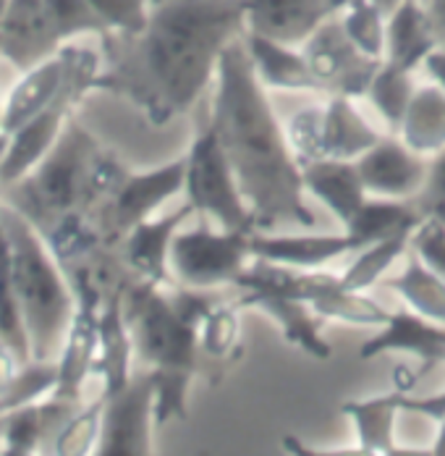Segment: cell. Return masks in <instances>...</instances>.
Wrapping results in <instances>:
<instances>
[{
  "label": "cell",
  "mask_w": 445,
  "mask_h": 456,
  "mask_svg": "<svg viewBox=\"0 0 445 456\" xmlns=\"http://www.w3.org/2000/svg\"><path fill=\"white\" fill-rule=\"evenodd\" d=\"M244 32L241 0H155L142 32L100 37L94 90L129 100L152 126H166L197 105L222 50Z\"/></svg>",
  "instance_id": "6da1fadb"
},
{
  "label": "cell",
  "mask_w": 445,
  "mask_h": 456,
  "mask_svg": "<svg viewBox=\"0 0 445 456\" xmlns=\"http://www.w3.org/2000/svg\"><path fill=\"white\" fill-rule=\"evenodd\" d=\"M215 79L218 92L210 124L255 213L257 231L278 224L312 228L314 213L304 202L302 163L278 124L244 37L222 50Z\"/></svg>",
  "instance_id": "7a4b0ae2"
},
{
  "label": "cell",
  "mask_w": 445,
  "mask_h": 456,
  "mask_svg": "<svg viewBox=\"0 0 445 456\" xmlns=\"http://www.w3.org/2000/svg\"><path fill=\"white\" fill-rule=\"evenodd\" d=\"M124 174L126 168L71 116L37 168L0 189V202L19 210L47 236L69 218L94 216Z\"/></svg>",
  "instance_id": "3957f363"
},
{
  "label": "cell",
  "mask_w": 445,
  "mask_h": 456,
  "mask_svg": "<svg viewBox=\"0 0 445 456\" xmlns=\"http://www.w3.org/2000/svg\"><path fill=\"white\" fill-rule=\"evenodd\" d=\"M134 354L155 375V425L186 419L189 386L202 370L199 325L178 315L163 286L134 278L124 294Z\"/></svg>",
  "instance_id": "277c9868"
},
{
  "label": "cell",
  "mask_w": 445,
  "mask_h": 456,
  "mask_svg": "<svg viewBox=\"0 0 445 456\" xmlns=\"http://www.w3.org/2000/svg\"><path fill=\"white\" fill-rule=\"evenodd\" d=\"M0 224L11 249L13 283L29 333L32 360H58L77 310L74 286L43 233L19 210L0 202Z\"/></svg>",
  "instance_id": "5b68a950"
},
{
  "label": "cell",
  "mask_w": 445,
  "mask_h": 456,
  "mask_svg": "<svg viewBox=\"0 0 445 456\" xmlns=\"http://www.w3.org/2000/svg\"><path fill=\"white\" fill-rule=\"evenodd\" d=\"M183 191L194 213L215 221L222 231H239V233L257 231L255 213L239 189L236 174L222 152L221 139L213 124L199 129V134L186 152Z\"/></svg>",
  "instance_id": "8992f818"
},
{
  "label": "cell",
  "mask_w": 445,
  "mask_h": 456,
  "mask_svg": "<svg viewBox=\"0 0 445 456\" xmlns=\"http://www.w3.org/2000/svg\"><path fill=\"white\" fill-rule=\"evenodd\" d=\"M102 69V55H97L89 47L71 45V69L58 92V97L44 108L40 116H35L29 124H24L19 132L11 134L8 152L0 168V189L8 183L24 179L32 168L53 150L58 142L66 121L71 118V110L79 105V100L94 90V79Z\"/></svg>",
  "instance_id": "52a82bcc"
},
{
  "label": "cell",
  "mask_w": 445,
  "mask_h": 456,
  "mask_svg": "<svg viewBox=\"0 0 445 456\" xmlns=\"http://www.w3.org/2000/svg\"><path fill=\"white\" fill-rule=\"evenodd\" d=\"M249 239L252 233L222 228L215 233L205 221L191 231H178L171 241V273L189 289H218L236 283L249 265Z\"/></svg>",
  "instance_id": "ba28073f"
},
{
  "label": "cell",
  "mask_w": 445,
  "mask_h": 456,
  "mask_svg": "<svg viewBox=\"0 0 445 456\" xmlns=\"http://www.w3.org/2000/svg\"><path fill=\"white\" fill-rule=\"evenodd\" d=\"M186 179V158H178L174 163H166L147 174L126 171L124 179L116 183V189L97 205L94 221L108 247H118L121 239L136 224L152 218L155 210H160L171 197H176L183 189Z\"/></svg>",
  "instance_id": "9c48e42d"
},
{
  "label": "cell",
  "mask_w": 445,
  "mask_h": 456,
  "mask_svg": "<svg viewBox=\"0 0 445 456\" xmlns=\"http://www.w3.org/2000/svg\"><path fill=\"white\" fill-rule=\"evenodd\" d=\"M302 53L322 92L344 94L352 100L364 97L369 92L375 74L383 66L380 58H369L352 43L338 13L312 32L307 43L302 45Z\"/></svg>",
  "instance_id": "30bf717a"
},
{
  "label": "cell",
  "mask_w": 445,
  "mask_h": 456,
  "mask_svg": "<svg viewBox=\"0 0 445 456\" xmlns=\"http://www.w3.org/2000/svg\"><path fill=\"white\" fill-rule=\"evenodd\" d=\"M102 430L100 456H147L152 454V422H155V375H132L129 386L113 396H102Z\"/></svg>",
  "instance_id": "8fae6325"
},
{
  "label": "cell",
  "mask_w": 445,
  "mask_h": 456,
  "mask_svg": "<svg viewBox=\"0 0 445 456\" xmlns=\"http://www.w3.org/2000/svg\"><path fill=\"white\" fill-rule=\"evenodd\" d=\"M359 176L367 186V194L409 200L417 197L430 176V166L414 152L403 139L383 137L356 160Z\"/></svg>",
  "instance_id": "7c38bea8"
},
{
  "label": "cell",
  "mask_w": 445,
  "mask_h": 456,
  "mask_svg": "<svg viewBox=\"0 0 445 456\" xmlns=\"http://www.w3.org/2000/svg\"><path fill=\"white\" fill-rule=\"evenodd\" d=\"M247 32L304 45L312 32L346 8L344 0H241Z\"/></svg>",
  "instance_id": "4fadbf2b"
},
{
  "label": "cell",
  "mask_w": 445,
  "mask_h": 456,
  "mask_svg": "<svg viewBox=\"0 0 445 456\" xmlns=\"http://www.w3.org/2000/svg\"><path fill=\"white\" fill-rule=\"evenodd\" d=\"M3 58L16 71H29L53 58L63 43L58 40L44 0H8L3 29H0Z\"/></svg>",
  "instance_id": "5bb4252c"
},
{
  "label": "cell",
  "mask_w": 445,
  "mask_h": 456,
  "mask_svg": "<svg viewBox=\"0 0 445 456\" xmlns=\"http://www.w3.org/2000/svg\"><path fill=\"white\" fill-rule=\"evenodd\" d=\"M191 213L194 208L186 202L163 218H147L136 224L116 247L126 268L136 278L152 281L158 286H171V241Z\"/></svg>",
  "instance_id": "9a60e30c"
},
{
  "label": "cell",
  "mask_w": 445,
  "mask_h": 456,
  "mask_svg": "<svg viewBox=\"0 0 445 456\" xmlns=\"http://www.w3.org/2000/svg\"><path fill=\"white\" fill-rule=\"evenodd\" d=\"M388 352H406L422 360L419 378L438 365H445V325L422 318L414 310H399L380 328L377 336L359 346V360H375Z\"/></svg>",
  "instance_id": "2e32d148"
},
{
  "label": "cell",
  "mask_w": 445,
  "mask_h": 456,
  "mask_svg": "<svg viewBox=\"0 0 445 456\" xmlns=\"http://www.w3.org/2000/svg\"><path fill=\"white\" fill-rule=\"evenodd\" d=\"M126 286L113 289L102 299V310H100V349H97L94 375H100V380H102V396L118 394L132 380L134 341L126 315H124Z\"/></svg>",
  "instance_id": "e0dca14e"
},
{
  "label": "cell",
  "mask_w": 445,
  "mask_h": 456,
  "mask_svg": "<svg viewBox=\"0 0 445 456\" xmlns=\"http://www.w3.org/2000/svg\"><path fill=\"white\" fill-rule=\"evenodd\" d=\"M71 69V45H63L53 58L43 61L40 66L21 74V82L11 90L8 100L3 102V124L0 132L13 134L58 97L66 77Z\"/></svg>",
  "instance_id": "ac0fdd59"
},
{
  "label": "cell",
  "mask_w": 445,
  "mask_h": 456,
  "mask_svg": "<svg viewBox=\"0 0 445 456\" xmlns=\"http://www.w3.org/2000/svg\"><path fill=\"white\" fill-rule=\"evenodd\" d=\"M443 45L435 24L422 5V0H403L388 13V27H385V63L400 69V71H414L427 61L433 50Z\"/></svg>",
  "instance_id": "d6986e66"
},
{
  "label": "cell",
  "mask_w": 445,
  "mask_h": 456,
  "mask_svg": "<svg viewBox=\"0 0 445 456\" xmlns=\"http://www.w3.org/2000/svg\"><path fill=\"white\" fill-rule=\"evenodd\" d=\"M239 310L255 307L263 310L265 315L275 320L286 336L288 344L299 346L310 357L328 362L333 357V346L322 338L320 333V315L314 313L310 302L294 299V297H280V294H263V291H244L241 299H236Z\"/></svg>",
  "instance_id": "ffe728a7"
},
{
  "label": "cell",
  "mask_w": 445,
  "mask_h": 456,
  "mask_svg": "<svg viewBox=\"0 0 445 456\" xmlns=\"http://www.w3.org/2000/svg\"><path fill=\"white\" fill-rule=\"evenodd\" d=\"M252 257H265L302 271H317L325 263L352 255L354 244L349 233H304V236H263L252 233L249 239Z\"/></svg>",
  "instance_id": "44dd1931"
},
{
  "label": "cell",
  "mask_w": 445,
  "mask_h": 456,
  "mask_svg": "<svg viewBox=\"0 0 445 456\" xmlns=\"http://www.w3.org/2000/svg\"><path fill=\"white\" fill-rule=\"evenodd\" d=\"M304 189L312 191L344 226L356 216V210L367 202V186L359 176L356 160H312L302 163Z\"/></svg>",
  "instance_id": "7402d4cb"
},
{
  "label": "cell",
  "mask_w": 445,
  "mask_h": 456,
  "mask_svg": "<svg viewBox=\"0 0 445 456\" xmlns=\"http://www.w3.org/2000/svg\"><path fill=\"white\" fill-rule=\"evenodd\" d=\"M241 37H244V45L249 50V55H252V63H255L260 79L267 87L288 92H322L302 50L263 37V35H255V32H244Z\"/></svg>",
  "instance_id": "603a6c76"
},
{
  "label": "cell",
  "mask_w": 445,
  "mask_h": 456,
  "mask_svg": "<svg viewBox=\"0 0 445 456\" xmlns=\"http://www.w3.org/2000/svg\"><path fill=\"white\" fill-rule=\"evenodd\" d=\"M400 394H385L364 402H346L341 411L354 422L359 454L364 456H406L411 452L396 444V414L400 411Z\"/></svg>",
  "instance_id": "cb8c5ba5"
},
{
  "label": "cell",
  "mask_w": 445,
  "mask_h": 456,
  "mask_svg": "<svg viewBox=\"0 0 445 456\" xmlns=\"http://www.w3.org/2000/svg\"><path fill=\"white\" fill-rule=\"evenodd\" d=\"M380 139L383 137L352 105V97L333 94L330 102L322 108V155L325 158L359 160Z\"/></svg>",
  "instance_id": "d4e9b609"
},
{
  "label": "cell",
  "mask_w": 445,
  "mask_h": 456,
  "mask_svg": "<svg viewBox=\"0 0 445 456\" xmlns=\"http://www.w3.org/2000/svg\"><path fill=\"white\" fill-rule=\"evenodd\" d=\"M422 218L425 216L411 202L377 197V200H367L344 228L354 244V252H359V249L377 244L383 239H391L399 233H411L422 224Z\"/></svg>",
  "instance_id": "484cf974"
},
{
  "label": "cell",
  "mask_w": 445,
  "mask_h": 456,
  "mask_svg": "<svg viewBox=\"0 0 445 456\" xmlns=\"http://www.w3.org/2000/svg\"><path fill=\"white\" fill-rule=\"evenodd\" d=\"M400 139L425 155H438L445 150V90L441 85L414 92V100L403 116Z\"/></svg>",
  "instance_id": "4316f807"
},
{
  "label": "cell",
  "mask_w": 445,
  "mask_h": 456,
  "mask_svg": "<svg viewBox=\"0 0 445 456\" xmlns=\"http://www.w3.org/2000/svg\"><path fill=\"white\" fill-rule=\"evenodd\" d=\"M310 305L320 318L341 320V322L364 325V328H383L393 315L385 307H380L375 299L361 297V291H352L341 286V275L333 273H328L322 286L314 291Z\"/></svg>",
  "instance_id": "83f0119b"
},
{
  "label": "cell",
  "mask_w": 445,
  "mask_h": 456,
  "mask_svg": "<svg viewBox=\"0 0 445 456\" xmlns=\"http://www.w3.org/2000/svg\"><path fill=\"white\" fill-rule=\"evenodd\" d=\"M388 289H393L403 302L422 318L435 320L445 325V281L433 273L417 252L409 255L403 273L385 281Z\"/></svg>",
  "instance_id": "f1b7e54d"
},
{
  "label": "cell",
  "mask_w": 445,
  "mask_h": 456,
  "mask_svg": "<svg viewBox=\"0 0 445 456\" xmlns=\"http://www.w3.org/2000/svg\"><path fill=\"white\" fill-rule=\"evenodd\" d=\"M0 341L13 352L19 365L32 362V346L29 333L21 318L16 283H13V265H11V249L5 239V228L0 224Z\"/></svg>",
  "instance_id": "f546056e"
},
{
  "label": "cell",
  "mask_w": 445,
  "mask_h": 456,
  "mask_svg": "<svg viewBox=\"0 0 445 456\" xmlns=\"http://www.w3.org/2000/svg\"><path fill=\"white\" fill-rule=\"evenodd\" d=\"M58 386V360H32L19 365L13 378L0 391V417L8 411L37 404L40 399L50 396Z\"/></svg>",
  "instance_id": "4dcf8cb0"
},
{
  "label": "cell",
  "mask_w": 445,
  "mask_h": 456,
  "mask_svg": "<svg viewBox=\"0 0 445 456\" xmlns=\"http://www.w3.org/2000/svg\"><path fill=\"white\" fill-rule=\"evenodd\" d=\"M409 236L411 233H399L391 239H383L377 244H369L356 252V260L341 275V286L352 291H367L372 289L383 275L391 271V265L399 260L400 255L409 249Z\"/></svg>",
  "instance_id": "1f68e13d"
},
{
  "label": "cell",
  "mask_w": 445,
  "mask_h": 456,
  "mask_svg": "<svg viewBox=\"0 0 445 456\" xmlns=\"http://www.w3.org/2000/svg\"><path fill=\"white\" fill-rule=\"evenodd\" d=\"M414 82H411V74L409 71H400V69H393L383 61L380 71L375 74L372 85H369V92L367 97L372 100V105L380 110V116L385 118V124L391 126L393 134L400 132V124H403V116L414 100Z\"/></svg>",
  "instance_id": "d6a6232c"
},
{
  "label": "cell",
  "mask_w": 445,
  "mask_h": 456,
  "mask_svg": "<svg viewBox=\"0 0 445 456\" xmlns=\"http://www.w3.org/2000/svg\"><path fill=\"white\" fill-rule=\"evenodd\" d=\"M341 21L346 35L352 37L361 53H367L369 58H385V27H388V16L380 11L377 3L372 0H359L352 3L341 11Z\"/></svg>",
  "instance_id": "836d02e7"
},
{
  "label": "cell",
  "mask_w": 445,
  "mask_h": 456,
  "mask_svg": "<svg viewBox=\"0 0 445 456\" xmlns=\"http://www.w3.org/2000/svg\"><path fill=\"white\" fill-rule=\"evenodd\" d=\"M0 436H3V454L5 456H32L43 452L44 425L40 402L3 414Z\"/></svg>",
  "instance_id": "e575fe53"
},
{
  "label": "cell",
  "mask_w": 445,
  "mask_h": 456,
  "mask_svg": "<svg viewBox=\"0 0 445 456\" xmlns=\"http://www.w3.org/2000/svg\"><path fill=\"white\" fill-rule=\"evenodd\" d=\"M102 410H105L102 396H100V402H92L87 407H82L61 428V433L55 436L47 454L87 456L97 452L100 430H102Z\"/></svg>",
  "instance_id": "d590c367"
},
{
  "label": "cell",
  "mask_w": 445,
  "mask_h": 456,
  "mask_svg": "<svg viewBox=\"0 0 445 456\" xmlns=\"http://www.w3.org/2000/svg\"><path fill=\"white\" fill-rule=\"evenodd\" d=\"M239 330H241V320H239V305H225L218 302L199 328V346H202V357L210 362H222L231 357L233 346L239 344Z\"/></svg>",
  "instance_id": "8d00e7d4"
},
{
  "label": "cell",
  "mask_w": 445,
  "mask_h": 456,
  "mask_svg": "<svg viewBox=\"0 0 445 456\" xmlns=\"http://www.w3.org/2000/svg\"><path fill=\"white\" fill-rule=\"evenodd\" d=\"M47 3V13L53 21V29L58 35V40L66 45L69 40L79 37V35H108V24L100 19V13L89 5L87 0H44Z\"/></svg>",
  "instance_id": "74e56055"
},
{
  "label": "cell",
  "mask_w": 445,
  "mask_h": 456,
  "mask_svg": "<svg viewBox=\"0 0 445 456\" xmlns=\"http://www.w3.org/2000/svg\"><path fill=\"white\" fill-rule=\"evenodd\" d=\"M288 144L299 163L322 160V108H304L288 121Z\"/></svg>",
  "instance_id": "f35d334b"
},
{
  "label": "cell",
  "mask_w": 445,
  "mask_h": 456,
  "mask_svg": "<svg viewBox=\"0 0 445 456\" xmlns=\"http://www.w3.org/2000/svg\"><path fill=\"white\" fill-rule=\"evenodd\" d=\"M87 3L100 13V19L108 24L110 32H126V35H136L144 29L152 8V0H87Z\"/></svg>",
  "instance_id": "ab89813d"
},
{
  "label": "cell",
  "mask_w": 445,
  "mask_h": 456,
  "mask_svg": "<svg viewBox=\"0 0 445 456\" xmlns=\"http://www.w3.org/2000/svg\"><path fill=\"white\" fill-rule=\"evenodd\" d=\"M411 252L419 255V260L445 281V224L435 216H425L422 224L409 236Z\"/></svg>",
  "instance_id": "60d3db41"
},
{
  "label": "cell",
  "mask_w": 445,
  "mask_h": 456,
  "mask_svg": "<svg viewBox=\"0 0 445 456\" xmlns=\"http://www.w3.org/2000/svg\"><path fill=\"white\" fill-rule=\"evenodd\" d=\"M441 202H445V150L443 152H438L435 160L430 163L427 183H425V189L417 194V202H414V205L419 208L422 216H427V210L435 208V205H441Z\"/></svg>",
  "instance_id": "b9f144b4"
},
{
  "label": "cell",
  "mask_w": 445,
  "mask_h": 456,
  "mask_svg": "<svg viewBox=\"0 0 445 456\" xmlns=\"http://www.w3.org/2000/svg\"><path fill=\"white\" fill-rule=\"evenodd\" d=\"M400 411H414V414H425L435 422H441L445 417V394L435 396H425V399H411L409 394H400Z\"/></svg>",
  "instance_id": "7bdbcfd3"
},
{
  "label": "cell",
  "mask_w": 445,
  "mask_h": 456,
  "mask_svg": "<svg viewBox=\"0 0 445 456\" xmlns=\"http://www.w3.org/2000/svg\"><path fill=\"white\" fill-rule=\"evenodd\" d=\"M425 66H427V71H430V77L441 85L445 90V47L441 45L438 50H433L430 55H427V61H425Z\"/></svg>",
  "instance_id": "ee69618b"
},
{
  "label": "cell",
  "mask_w": 445,
  "mask_h": 456,
  "mask_svg": "<svg viewBox=\"0 0 445 456\" xmlns=\"http://www.w3.org/2000/svg\"><path fill=\"white\" fill-rule=\"evenodd\" d=\"M19 370V360L13 357V352L0 341V391L5 388V383L13 378V372Z\"/></svg>",
  "instance_id": "f6af8a7d"
},
{
  "label": "cell",
  "mask_w": 445,
  "mask_h": 456,
  "mask_svg": "<svg viewBox=\"0 0 445 456\" xmlns=\"http://www.w3.org/2000/svg\"><path fill=\"white\" fill-rule=\"evenodd\" d=\"M422 5L427 8L441 43H445V0H422Z\"/></svg>",
  "instance_id": "bcb514c9"
},
{
  "label": "cell",
  "mask_w": 445,
  "mask_h": 456,
  "mask_svg": "<svg viewBox=\"0 0 445 456\" xmlns=\"http://www.w3.org/2000/svg\"><path fill=\"white\" fill-rule=\"evenodd\" d=\"M433 454H435V456H445V417H443V419H441V430H438V438H435Z\"/></svg>",
  "instance_id": "7dc6e473"
},
{
  "label": "cell",
  "mask_w": 445,
  "mask_h": 456,
  "mask_svg": "<svg viewBox=\"0 0 445 456\" xmlns=\"http://www.w3.org/2000/svg\"><path fill=\"white\" fill-rule=\"evenodd\" d=\"M372 3H377V5H380V11H383V13L388 16V13H391V11H393L396 5H400L403 0H372Z\"/></svg>",
  "instance_id": "c3c4849f"
},
{
  "label": "cell",
  "mask_w": 445,
  "mask_h": 456,
  "mask_svg": "<svg viewBox=\"0 0 445 456\" xmlns=\"http://www.w3.org/2000/svg\"><path fill=\"white\" fill-rule=\"evenodd\" d=\"M8 142H11V134L0 132V168H3V160H5V152H8Z\"/></svg>",
  "instance_id": "681fc988"
},
{
  "label": "cell",
  "mask_w": 445,
  "mask_h": 456,
  "mask_svg": "<svg viewBox=\"0 0 445 456\" xmlns=\"http://www.w3.org/2000/svg\"><path fill=\"white\" fill-rule=\"evenodd\" d=\"M427 216H435V218H441V221L445 224V202L435 205V208H430V210H427Z\"/></svg>",
  "instance_id": "f907efd6"
},
{
  "label": "cell",
  "mask_w": 445,
  "mask_h": 456,
  "mask_svg": "<svg viewBox=\"0 0 445 456\" xmlns=\"http://www.w3.org/2000/svg\"><path fill=\"white\" fill-rule=\"evenodd\" d=\"M5 5H8V0H0V29H3V16H5ZM0 58H3V47H0Z\"/></svg>",
  "instance_id": "816d5d0a"
},
{
  "label": "cell",
  "mask_w": 445,
  "mask_h": 456,
  "mask_svg": "<svg viewBox=\"0 0 445 456\" xmlns=\"http://www.w3.org/2000/svg\"><path fill=\"white\" fill-rule=\"evenodd\" d=\"M344 3H346V5H352V3H359V0H344Z\"/></svg>",
  "instance_id": "f5cc1de1"
},
{
  "label": "cell",
  "mask_w": 445,
  "mask_h": 456,
  "mask_svg": "<svg viewBox=\"0 0 445 456\" xmlns=\"http://www.w3.org/2000/svg\"><path fill=\"white\" fill-rule=\"evenodd\" d=\"M0 454H3V436H0Z\"/></svg>",
  "instance_id": "db71d44e"
},
{
  "label": "cell",
  "mask_w": 445,
  "mask_h": 456,
  "mask_svg": "<svg viewBox=\"0 0 445 456\" xmlns=\"http://www.w3.org/2000/svg\"><path fill=\"white\" fill-rule=\"evenodd\" d=\"M0 124H3V105H0Z\"/></svg>",
  "instance_id": "11a10c76"
},
{
  "label": "cell",
  "mask_w": 445,
  "mask_h": 456,
  "mask_svg": "<svg viewBox=\"0 0 445 456\" xmlns=\"http://www.w3.org/2000/svg\"><path fill=\"white\" fill-rule=\"evenodd\" d=\"M443 47H445V43H443Z\"/></svg>",
  "instance_id": "9f6ffc18"
},
{
  "label": "cell",
  "mask_w": 445,
  "mask_h": 456,
  "mask_svg": "<svg viewBox=\"0 0 445 456\" xmlns=\"http://www.w3.org/2000/svg\"><path fill=\"white\" fill-rule=\"evenodd\" d=\"M152 3H155V0H152Z\"/></svg>",
  "instance_id": "6f0895ef"
}]
</instances>
